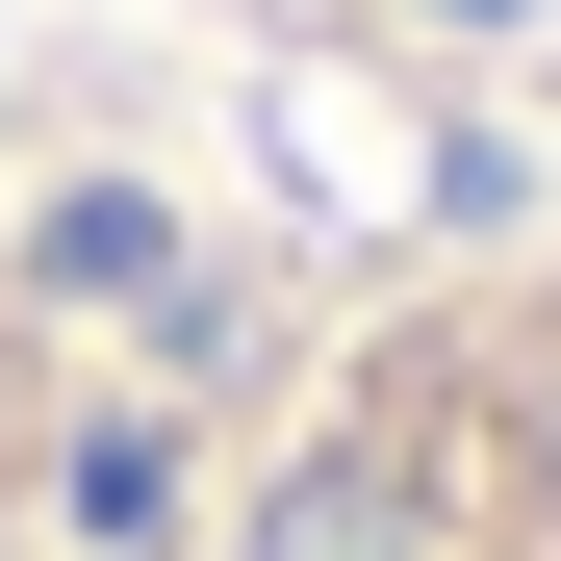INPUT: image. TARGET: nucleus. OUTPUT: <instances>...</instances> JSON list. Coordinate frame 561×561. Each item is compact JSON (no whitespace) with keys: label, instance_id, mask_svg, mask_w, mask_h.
<instances>
[{"label":"nucleus","instance_id":"obj_1","mask_svg":"<svg viewBox=\"0 0 561 561\" xmlns=\"http://www.w3.org/2000/svg\"><path fill=\"white\" fill-rule=\"evenodd\" d=\"M205 561H561V230L383 280L255 409Z\"/></svg>","mask_w":561,"mask_h":561},{"label":"nucleus","instance_id":"obj_2","mask_svg":"<svg viewBox=\"0 0 561 561\" xmlns=\"http://www.w3.org/2000/svg\"><path fill=\"white\" fill-rule=\"evenodd\" d=\"M77 485H103V434H77V307L0 255V561H51Z\"/></svg>","mask_w":561,"mask_h":561}]
</instances>
